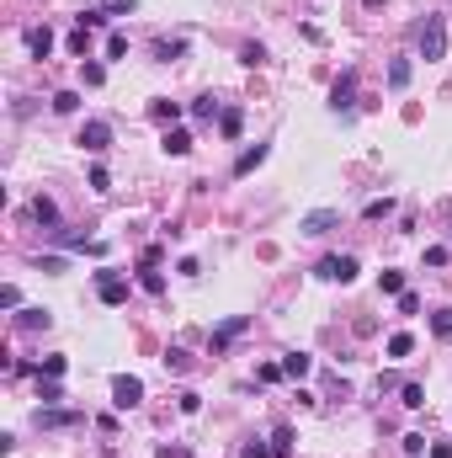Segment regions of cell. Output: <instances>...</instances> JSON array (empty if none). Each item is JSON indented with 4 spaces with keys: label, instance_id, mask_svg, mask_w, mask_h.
<instances>
[{
    "label": "cell",
    "instance_id": "6da1fadb",
    "mask_svg": "<svg viewBox=\"0 0 452 458\" xmlns=\"http://www.w3.org/2000/svg\"><path fill=\"white\" fill-rule=\"evenodd\" d=\"M420 59L426 64L447 59V16H426L420 22Z\"/></svg>",
    "mask_w": 452,
    "mask_h": 458
},
{
    "label": "cell",
    "instance_id": "7a4b0ae2",
    "mask_svg": "<svg viewBox=\"0 0 452 458\" xmlns=\"http://www.w3.org/2000/svg\"><path fill=\"white\" fill-rule=\"evenodd\" d=\"M330 112L335 118H351V112H357V70H346L341 80L330 85Z\"/></svg>",
    "mask_w": 452,
    "mask_h": 458
},
{
    "label": "cell",
    "instance_id": "3957f363",
    "mask_svg": "<svg viewBox=\"0 0 452 458\" xmlns=\"http://www.w3.org/2000/svg\"><path fill=\"white\" fill-rule=\"evenodd\" d=\"M96 293H101V304L118 309V304H128V278L112 272V266H101V272H96Z\"/></svg>",
    "mask_w": 452,
    "mask_h": 458
},
{
    "label": "cell",
    "instance_id": "277c9868",
    "mask_svg": "<svg viewBox=\"0 0 452 458\" xmlns=\"http://www.w3.org/2000/svg\"><path fill=\"white\" fill-rule=\"evenodd\" d=\"M80 149H91V155H101V149H112V123H101V118H91L80 128V139H75Z\"/></svg>",
    "mask_w": 452,
    "mask_h": 458
},
{
    "label": "cell",
    "instance_id": "5b68a950",
    "mask_svg": "<svg viewBox=\"0 0 452 458\" xmlns=\"http://www.w3.org/2000/svg\"><path fill=\"white\" fill-rule=\"evenodd\" d=\"M314 272H320L325 283H351V278H357V256H325Z\"/></svg>",
    "mask_w": 452,
    "mask_h": 458
},
{
    "label": "cell",
    "instance_id": "8992f818",
    "mask_svg": "<svg viewBox=\"0 0 452 458\" xmlns=\"http://www.w3.org/2000/svg\"><path fill=\"white\" fill-rule=\"evenodd\" d=\"M139 400H144V384H139L133 373H118V378H112V405H118V410H133Z\"/></svg>",
    "mask_w": 452,
    "mask_h": 458
},
{
    "label": "cell",
    "instance_id": "52a82bcc",
    "mask_svg": "<svg viewBox=\"0 0 452 458\" xmlns=\"http://www.w3.org/2000/svg\"><path fill=\"white\" fill-rule=\"evenodd\" d=\"M335 224H341V208H314V213L298 218V229H303V235H314V240H320V235H330Z\"/></svg>",
    "mask_w": 452,
    "mask_h": 458
},
{
    "label": "cell",
    "instance_id": "ba28073f",
    "mask_svg": "<svg viewBox=\"0 0 452 458\" xmlns=\"http://www.w3.org/2000/svg\"><path fill=\"white\" fill-rule=\"evenodd\" d=\"M32 421L43 426V432H64V426H80L85 416H80V410H37Z\"/></svg>",
    "mask_w": 452,
    "mask_h": 458
},
{
    "label": "cell",
    "instance_id": "9c48e42d",
    "mask_svg": "<svg viewBox=\"0 0 452 458\" xmlns=\"http://www.w3.org/2000/svg\"><path fill=\"white\" fill-rule=\"evenodd\" d=\"M245 330H250V314H234V320H224V326L213 330V352H224L229 341H234V336H245Z\"/></svg>",
    "mask_w": 452,
    "mask_h": 458
},
{
    "label": "cell",
    "instance_id": "30bf717a",
    "mask_svg": "<svg viewBox=\"0 0 452 458\" xmlns=\"http://www.w3.org/2000/svg\"><path fill=\"white\" fill-rule=\"evenodd\" d=\"M27 49H32V59H48V54H54V27H32V32H27Z\"/></svg>",
    "mask_w": 452,
    "mask_h": 458
},
{
    "label": "cell",
    "instance_id": "8fae6325",
    "mask_svg": "<svg viewBox=\"0 0 452 458\" xmlns=\"http://www.w3.org/2000/svg\"><path fill=\"white\" fill-rule=\"evenodd\" d=\"M160 149H165V155H192V133H187V128H165Z\"/></svg>",
    "mask_w": 452,
    "mask_h": 458
},
{
    "label": "cell",
    "instance_id": "7c38bea8",
    "mask_svg": "<svg viewBox=\"0 0 452 458\" xmlns=\"http://www.w3.org/2000/svg\"><path fill=\"white\" fill-rule=\"evenodd\" d=\"M309 368H314L309 352H287V357H282V373L287 378H309Z\"/></svg>",
    "mask_w": 452,
    "mask_h": 458
},
{
    "label": "cell",
    "instance_id": "4fadbf2b",
    "mask_svg": "<svg viewBox=\"0 0 452 458\" xmlns=\"http://www.w3.org/2000/svg\"><path fill=\"white\" fill-rule=\"evenodd\" d=\"M16 326H22V330H48V326H54V314H48V309H22V314H16Z\"/></svg>",
    "mask_w": 452,
    "mask_h": 458
},
{
    "label": "cell",
    "instance_id": "5bb4252c",
    "mask_svg": "<svg viewBox=\"0 0 452 458\" xmlns=\"http://www.w3.org/2000/svg\"><path fill=\"white\" fill-rule=\"evenodd\" d=\"M266 155H272V149H266V144H256V149H245V155H239V160H234V176H250V171L261 166V160H266Z\"/></svg>",
    "mask_w": 452,
    "mask_h": 458
},
{
    "label": "cell",
    "instance_id": "9a60e30c",
    "mask_svg": "<svg viewBox=\"0 0 452 458\" xmlns=\"http://www.w3.org/2000/svg\"><path fill=\"white\" fill-rule=\"evenodd\" d=\"M80 80L91 85V91H96V85H107V64H101V59H80Z\"/></svg>",
    "mask_w": 452,
    "mask_h": 458
},
{
    "label": "cell",
    "instance_id": "2e32d148",
    "mask_svg": "<svg viewBox=\"0 0 452 458\" xmlns=\"http://www.w3.org/2000/svg\"><path fill=\"white\" fill-rule=\"evenodd\" d=\"M410 75H415V70H410V59H389V91H405Z\"/></svg>",
    "mask_w": 452,
    "mask_h": 458
},
{
    "label": "cell",
    "instance_id": "e0dca14e",
    "mask_svg": "<svg viewBox=\"0 0 452 458\" xmlns=\"http://www.w3.org/2000/svg\"><path fill=\"white\" fill-rule=\"evenodd\" d=\"M155 54H160V64L181 59V54H187V37H160V43H155Z\"/></svg>",
    "mask_w": 452,
    "mask_h": 458
},
{
    "label": "cell",
    "instance_id": "ac0fdd59",
    "mask_svg": "<svg viewBox=\"0 0 452 458\" xmlns=\"http://www.w3.org/2000/svg\"><path fill=\"white\" fill-rule=\"evenodd\" d=\"M37 400H43V405H59V400H64L59 378H43V373H37Z\"/></svg>",
    "mask_w": 452,
    "mask_h": 458
},
{
    "label": "cell",
    "instance_id": "d6986e66",
    "mask_svg": "<svg viewBox=\"0 0 452 458\" xmlns=\"http://www.w3.org/2000/svg\"><path fill=\"white\" fill-rule=\"evenodd\" d=\"M410 352H415V336H410V330H394L389 336V357H410Z\"/></svg>",
    "mask_w": 452,
    "mask_h": 458
},
{
    "label": "cell",
    "instance_id": "ffe728a7",
    "mask_svg": "<svg viewBox=\"0 0 452 458\" xmlns=\"http://www.w3.org/2000/svg\"><path fill=\"white\" fill-rule=\"evenodd\" d=\"M107 22H112V16L101 11V6H91V11H80V16H75V27H85V32H96V27H107Z\"/></svg>",
    "mask_w": 452,
    "mask_h": 458
},
{
    "label": "cell",
    "instance_id": "44dd1931",
    "mask_svg": "<svg viewBox=\"0 0 452 458\" xmlns=\"http://www.w3.org/2000/svg\"><path fill=\"white\" fill-rule=\"evenodd\" d=\"M149 118H155V123H165V128H170V123L181 118V107H176V101H149Z\"/></svg>",
    "mask_w": 452,
    "mask_h": 458
},
{
    "label": "cell",
    "instance_id": "7402d4cb",
    "mask_svg": "<svg viewBox=\"0 0 452 458\" xmlns=\"http://www.w3.org/2000/svg\"><path fill=\"white\" fill-rule=\"evenodd\" d=\"M394 213V197H372L368 208H362V218H368V224H378V218H389Z\"/></svg>",
    "mask_w": 452,
    "mask_h": 458
},
{
    "label": "cell",
    "instance_id": "603a6c76",
    "mask_svg": "<svg viewBox=\"0 0 452 458\" xmlns=\"http://www.w3.org/2000/svg\"><path fill=\"white\" fill-rule=\"evenodd\" d=\"M272 453H277V458H287V453H293V426H287V421L272 432Z\"/></svg>",
    "mask_w": 452,
    "mask_h": 458
},
{
    "label": "cell",
    "instance_id": "cb8c5ba5",
    "mask_svg": "<svg viewBox=\"0 0 452 458\" xmlns=\"http://www.w3.org/2000/svg\"><path fill=\"white\" fill-rule=\"evenodd\" d=\"M239 128H245V118H239V107H229L224 118H218V133H224V139H239Z\"/></svg>",
    "mask_w": 452,
    "mask_h": 458
},
{
    "label": "cell",
    "instance_id": "d4e9b609",
    "mask_svg": "<svg viewBox=\"0 0 452 458\" xmlns=\"http://www.w3.org/2000/svg\"><path fill=\"white\" fill-rule=\"evenodd\" d=\"M32 218H37V224H59V208H54V197H37V203H32Z\"/></svg>",
    "mask_w": 452,
    "mask_h": 458
},
{
    "label": "cell",
    "instance_id": "484cf974",
    "mask_svg": "<svg viewBox=\"0 0 452 458\" xmlns=\"http://www.w3.org/2000/svg\"><path fill=\"white\" fill-rule=\"evenodd\" d=\"M139 288H144V293H155V299H160V293H165V278H160L155 266H144V272H139Z\"/></svg>",
    "mask_w": 452,
    "mask_h": 458
},
{
    "label": "cell",
    "instance_id": "4316f807",
    "mask_svg": "<svg viewBox=\"0 0 452 458\" xmlns=\"http://www.w3.org/2000/svg\"><path fill=\"white\" fill-rule=\"evenodd\" d=\"M192 118L213 123V118H224V112H218V101H213V97H197V101H192Z\"/></svg>",
    "mask_w": 452,
    "mask_h": 458
},
{
    "label": "cell",
    "instance_id": "83f0119b",
    "mask_svg": "<svg viewBox=\"0 0 452 458\" xmlns=\"http://www.w3.org/2000/svg\"><path fill=\"white\" fill-rule=\"evenodd\" d=\"M64 368H70V357H59V352H54V357H43V368H37V373H43V378H64Z\"/></svg>",
    "mask_w": 452,
    "mask_h": 458
},
{
    "label": "cell",
    "instance_id": "f1b7e54d",
    "mask_svg": "<svg viewBox=\"0 0 452 458\" xmlns=\"http://www.w3.org/2000/svg\"><path fill=\"white\" fill-rule=\"evenodd\" d=\"M107 59H128V32H107Z\"/></svg>",
    "mask_w": 452,
    "mask_h": 458
},
{
    "label": "cell",
    "instance_id": "f546056e",
    "mask_svg": "<svg viewBox=\"0 0 452 458\" xmlns=\"http://www.w3.org/2000/svg\"><path fill=\"white\" fill-rule=\"evenodd\" d=\"M399 400H405L410 410H420V405H426V389H420V384H399Z\"/></svg>",
    "mask_w": 452,
    "mask_h": 458
},
{
    "label": "cell",
    "instance_id": "4dcf8cb0",
    "mask_svg": "<svg viewBox=\"0 0 452 458\" xmlns=\"http://www.w3.org/2000/svg\"><path fill=\"white\" fill-rule=\"evenodd\" d=\"M85 181H91V192H112V176H107V166H91V176H85Z\"/></svg>",
    "mask_w": 452,
    "mask_h": 458
},
{
    "label": "cell",
    "instance_id": "1f68e13d",
    "mask_svg": "<svg viewBox=\"0 0 452 458\" xmlns=\"http://www.w3.org/2000/svg\"><path fill=\"white\" fill-rule=\"evenodd\" d=\"M239 64H250V70L266 64V49H261V43H245V49H239Z\"/></svg>",
    "mask_w": 452,
    "mask_h": 458
},
{
    "label": "cell",
    "instance_id": "d6a6232c",
    "mask_svg": "<svg viewBox=\"0 0 452 458\" xmlns=\"http://www.w3.org/2000/svg\"><path fill=\"white\" fill-rule=\"evenodd\" d=\"M75 107H80V97H75V91H54V112H64V118H70Z\"/></svg>",
    "mask_w": 452,
    "mask_h": 458
},
{
    "label": "cell",
    "instance_id": "836d02e7",
    "mask_svg": "<svg viewBox=\"0 0 452 458\" xmlns=\"http://www.w3.org/2000/svg\"><path fill=\"white\" fill-rule=\"evenodd\" d=\"M165 368H170V373H187V368H192V357H187L181 347H170V352H165Z\"/></svg>",
    "mask_w": 452,
    "mask_h": 458
},
{
    "label": "cell",
    "instance_id": "e575fe53",
    "mask_svg": "<svg viewBox=\"0 0 452 458\" xmlns=\"http://www.w3.org/2000/svg\"><path fill=\"white\" fill-rule=\"evenodd\" d=\"M431 330L447 341V336H452V309H437V314H431Z\"/></svg>",
    "mask_w": 452,
    "mask_h": 458
},
{
    "label": "cell",
    "instance_id": "d590c367",
    "mask_svg": "<svg viewBox=\"0 0 452 458\" xmlns=\"http://www.w3.org/2000/svg\"><path fill=\"white\" fill-rule=\"evenodd\" d=\"M101 11L107 16H128V11H139V0H101Z\"/></svg>",
    "mask_w": 452,
    "mask_h": 458
},
{
    "label": "cell",
    "instance_id": "8d00e7d4",
    "mask_svg": "<svg viewBox=\"0 0 452 458\" xmlns=\"http://www.w3.org/2000/svg\"><path fill=\"white\" fill-rule=\"evenodd\" d=\"M378 288H383V293H405V272H383Z\"/></svg>",
    "mask_w": 452,
    "mask_h": 458
},
{
    "label": "cell",
    "instance_id": "74e56055",
    "mask_svg": "<svg viewBox=\"0 0 452 458\" xmlns=\"http://www.w3.org/2000/svg\"><path fill=\"white\" fill-rule=\"evenodd\" d=\"M256 378H261V384H277V378H287V373H282V362H261Z\"/></svg>",
    "mask_w": 452,
    "mask_h": 458
},
{
    "label": "cell",
    "instance_id": "f35d334b",
    "mask_svg": "<svg viewBox=\"0 0 452 458\" xmlns=\"http://www.w3.org/2000/svg\"><path fill=\"white\" fill-rule=\"evenodd\" d=\"M155 458H192V447H181V442H160Z\"/></svg>",
    "mask_w": 452,
    "mask_h": 458
},
{
    "label": "cell",
    "instance_id": "ab89813d",
    "mask_svg": "<svg viewBox=\"0 0 452 458\" xmlns=\"http://www.w3.org/2000/svg\"><path fill=\"white\" fill-rule=\"evenodd\" d=\"M0 309H22V293H16L11 283H6V288H0Z\"/></svg>",
    "mask_w": 452,
    "mask_h": 458
},
{
    "label": "cell",
    "instance_id": "60d3db41",
    "mask_svg": "<svg viewBox=\"0 0 452 458\" xmlns=\"http://www.w3.org/2000/svg\"><path fill=\"white\" fill-rule=\"evenodd\" d=\"M197 410H203V395H192V389H187V395H181V416H197Z\"/></svg>",
    "mask_w": 452,
    "mask_h": 458
},
{
    "label": "cell",
    "instance_id": "b9f144b4",
    "mask_svg": "<svg viewBox=\"0 0 452 458\" xmlns=\"http://www.w3.org/2000/svg\"><path fill=\"white\" fill-rule=\"evenodd\" d=\"M405 453H410V458H420V453H426V437L410 432V437H405Z\"/></svg>",
    "mask_w": 452,
    "mask_h": 458
},
{
    "label": "cell",
    "instance_id": "7bdbcfd3",
    "mask_svg": "<svg viewBox=\"0 0 452 458\" xmlns=\"http://www.w3.org/2000/svg\"><path fill=\"white\" fill-rule=\"evenodd\" d=\"M399 314H420V299H415V293H410V288L399 293Z\"/></svg>",
    "mask_w": 452,
    "mask_h": 458
},
{
    "label": "cell",
    "instance_id": "ee69618b",
    "mask_svg": "<svg viewBox=\"0 0 452 458\" xmlns=\"http://www.w3.org/2000/svg\"><path fill=\"white\" fill-rule=\"evenodd\" d=\"M239 458H272V447H261V442H250V447H245V453H239Z\"/></svg>",
    "mask_w": 452,
    "mask_h": 458
},
{
    "label": "cell",
    "instance_id": "f6af8a7d",
    "mask_svg": "<svg viewBox=\"0 0 452 458\" xmlns=\"http://www.w3.org/2000/svg\"><path fill=\"white\" fill-rule=\"evenodd\" d=\"M431 458H452V447L447 442H431Z\"/></svg>",
    "mask_w": 452,
    "mask_h": 458
}]
</instances>
